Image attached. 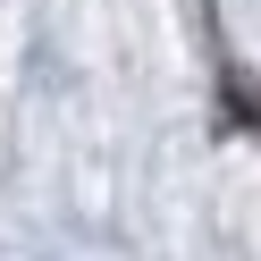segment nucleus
<instances>
[{
	"mask_svg": "<svg viewBox=\"0 0 261 261\" xmlns=\"http://www.w3.org/2000/svg\"><path fill=\"white\" fill-rule=\"evenodd\" d=\"M227 110H236V126H261V101H253L244 76H227Z\"/></svg>",
	"mask_w": 261,
	"mask_h": 261,
	"instance_id": "obj_1",
	"label": "nucleus"
}]
</instances>
